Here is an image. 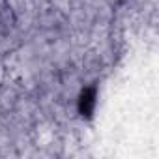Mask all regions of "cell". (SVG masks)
Returning a JSON list of instances; mask_svg holds the SVG:
<instances>
[{"instance_id": "obj_1", "label": "cell", "mask_w": 159, "mask_h": 159, "mask_svg": "<svg viewBox=\"0 0 159 159\" xmlns=\"http://www.w3.org/2000/svg\"><path fill=\"white\" fill-rule=\"evenodd\" d=\"M96 105H98V88L96 86L84 88L81 92V96H79V101H77L79 114L83 118H92L94 111H96Z\"/></svg>"}]
</instances>
